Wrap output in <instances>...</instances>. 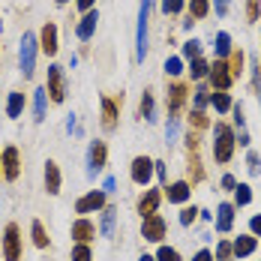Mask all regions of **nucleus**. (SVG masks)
I'll return each instance as SVG.
<instances>
[{
  "mask_svg": "<svg viewBox=\"0 0 261 261\" xmlns=\"http://www.w3.org/2000/svg\"><path fill=\"white\" fill-rule=\"evenodd\" d=\"M36 48H39V36L24 30L21 36V48H18V66H21V75L33 79V69H36Z\"/></svg>",
  "mask_w": 261,
  "mask_h": 261,
  "instance_id": "f257e3e1",
  "label": "nucleus"
},
{
  "mask_svg": "<svg viewBox=\"0 0 261 261\" xmlns=\"http://www.w3.org/2000/svg\"><path fill=\"white\" fill-rule=\"evenodd\" d=\"M147 21H150V0H141L138 30H135V60H144V54H147Z\"/></svg>",
  "mask_w": 261,
  "mask_h": 261,
  "instance_id": "f03ea898",
  "label": "nucleus"
},
{
  "mask_svg": "<svg viewBox=\"0 0 261 261\" xmlns=\"http://www.w3.org/2000/svg\"><path fill=\"white\" fill-rule=\"evenodd\" d=\"M45 93H48V99L57 102V105L66 99V75H63V66H57V63L48 66V84H45Z\"/></svg>",
  "mask_w": 261,
  "mask_h": 261,
  "instance_id": "7ed1b4c3",
  "label": "nucleus"
},
{
  "mask_svg": "<svg viewBox=\"0 0 261 261\" xmlns=\"http://www.w3.org/2000/svg\"><path fill=\"white\" fill-rule=\"evenodd\" d=\"M231 150H234V135L225 123H216V141H213V156L216 162H228L231 159Z\"/></svg>",
  "mask_w": 261,
  "mask_h": 261,
  "instance_id": "20e7f679",
  "label": "nucleus"
},
{
  "mask_svg": "<svg viewBox=\"0 0 261 261\" xmlns=\"http://www.w3.org/2000/svg\"><path fill=\"white\" fill-rule=\"evenodd\" d=\"M0 174L6 180H18V174H21V153H18V147H3V153H0Z\"/></svg>",
  "mask_w": 261,
  "mask_h": 261,
  "instance_id": "39448f33",
  "label": "nucleus"
},
{
  "mask_svg": "<svg viewBox=\"0 0 261 261\" xmlns=\"http://www.w3.org/2000/svg\"><path fill=\"white\" fill-rule=\"evenodd\" d=\"M105 162H108L105 141H90V147H87V177H96L105 168Z\"/></svg>",
  "mask_w": 261,
  "mask_h": 261,
  "instance_id": "423d86ee",
  "label": "nucleus"
},
{
  "mask_svg": "<svg viewBox=\"0 0 261 261\" xmlns=\"http://www.w3.org/2000/svg\"><path fill=\"white\" fill-rule=\"evenodd\" d=\"M3 258L6 261H18L21 258V231H18L15 222H9L6 231H3Z\"/></svg>",
  "mask_w": 261,
  "mask_h": 261,
  "instance_id": "0eeeda50",
  "label": "nucleus"
},
{
  "mask_svg": "<svg viewBox=\"0 0 261 261\" xmlns=\"http://www.w3.org/2000/svg\"><path fill=\"white\" fill-rule=\"evenodd\" d=\"M105 195H108V192H102V189H90L87 195H81L79 201H75V213L87 216V213H96V210H102V207H105Z\"/></svg>",
  "mask_w": 261,
  "mask_h": 261,
  "instance_id": "6e6552de",
  "label": "nucleus"
},
{
  "mask_svg": "<svg viewBox=\"0 0 261 261\" xmlns=\"http://www.w3.org/2000/svg\"><path fill=\"white\" fill-rule=\"evenodd\" d=\"M141 237L150 240V243H159V240L165 237V219H162L159 213L144 216V219H141Z\"/></svg>",
  "mask_w": 261,
  "mask_h": 261,
  "instance_id": "1a4fd4ad",
  "label": "nucleus"
},
{
  "mask_svg": "<svg viewBox=\"0 0 261 261\" xmlns=\"http://www.w3.org/2000/svg\"><path fill=\"white\" fill-rule=\"evenodd\" d=\"M129 177H132V183H138V186H147L150 177H153V159L135 156L132 159V168H129Z\"/></svg>",
  "mask_w": 261,
  "mask_h": 261,
  "instance_id": "9d476101",
  "label": "nucleus"
},
{
  "mask_svg": "<svg viewBox=\"0 0 261 261\" xmlns=\"http://www.w3.org/2000/svg\"><path fill=\"white\" fill-rule=\"evenodd\" d=\"M69 234H72V240H75V243H90V240L96 237V225H93L87 216H79V219L72 222Z\"/></svg>",
  "mask_w": 261,
  "mask_h": 261,
  "instance_id": "9b49d317",
  "label": "nucleus"
},
{
  "mask_svg": "<svg viewBox=\"0 0 261 261\" xmlns=\"http://www.w3.org/2000/svg\"><path fill=\"white\" fill-rule=\"evenodd\" d=\"M39 48L48 54V57L57 54L60 45H57V24H54V21H45V24H42V30H39Z\"/></svg>",
  "mask_w": 261,
  "mask_h": 261,
  "instance_id": "f8f14e48",
  "label": "nucleus"
},
{
  "mask_svg": "<svg viewBox=\"0 0 261 261\" xmlns=\"http://www.w3.org/2000/svg\"><path fill=\"white\" fill-rule=\"evenodd\" d=\"M96 21H99V12H96V9H90V12H84V15H81L79 27H75V36H79L81 42H87V39L96 33Z\"/></svg>",
  "mask_w": 261,
  "mask_h": 261,
  "instance_id": "ddd939ff",
  "label": "nucleus"
},
{
  "mask_svg": "<svg viewBox=\"0 0 261 261\" xmlns=\"http://www.w3.org/2000/svg\"><path fill=\"white\" fill-rule=\"evenodd\" d=\"M99 105H102V129L114 132L117 129V102L111 96H99Z\"/></svg>",
  "mask_w": 261,
  "mask_h": 261,
  "instance_id": "4468645a",
  "label": "nucleus"
},
{
  "mask_svg": "<svg viewBox=\"0 0 261 261\" xmlns=\"http://www.w3.org/2000/svg\"><path fill=\"white\" fill-rule=\"evenodd\" d=\"M159 201H162V192H159V189H147V192L138 198V213H141V219H144V216H153L156 207H159Z\"/></svg>",
  "mask_w": 261,
  "mask_h": 261,
  "instance_id": "2eb2a0df",
  "label": "nucleus"
},
{
  "mask_svg": "<svg viewBox=\"0 0 261 261\" xmlns=\"http://www.w3.org/2000/svg\"><path fill=\"white\" fill-rule=\"evenodd\" d=\"M189 192H192V189H189V183L177 180V183H171V186L165 189V198H168L171 204H183V201L189 198Z\"/></svg>",
  "mask_w": 261,
  "mask_h": 261,
  "instance_id": "dca6fc26",
  "label": "nucleus"
},
{
  "mask_svg": "<svg viewBox=\"0 0 261 261\" xmlns=\"http://www.w3.org/2000/svg\"><path fill=\"white\" fill-rule=\"evenodd\" d=\"M45 189H48V195H57L60 192V168H57L54 159L45 162Z\"/></svg>",
  "mask_w": 261,
  "mask_h": 261,
  "instance_id": "f3484780",
  "label": "nucleus"
},
{
  "mask_svg": "<svg viewBox=\"0 0 261 261\" xmlns=\"http://www.w3.org/2000/svg\"><path fill=\"white\" fill-rule=\"evenodd\" d=\"M210 81H213L219 90H225V87L231 84V69H228L225 63H216V66H210Z\"/></svg>",
  "mask_w": 261,
  "mask_h": 261,
  "instance_id": "a211bd4d",
  "label": "nucleus"
},
{
  "mask_svg": "<svg viewBox=\"0 0 261 261\" xmlns=\"http://www.w3.org/2000/svg\"><path fill=\"white\" fill-rule=\"evenodd\" d=\"M114 222H117V207H102V222H99V234L114 237Z\"/></svg>",
  "mask_w": 261,
  "mask_h": 261,
  "instance_id": "6ab92c4d",
  "label": "nucleus"
},
{
  "mask_svg": "<svg viewBox=\"0 0 261 261\" xmlns=\"http://www.w3.org/2000/svg\"><path fill=\"white\" fill-rule=\"evenodd\" d=\"M45 102H48V93H45V87L33 90V117H36L39 123L45 120Z\"/></svg>",
  "mask_w": 261,
  "mask_h": 261,
  "instance_id": "aec40b11",
  "label": "nucleus"
},
{
  "mask_svg": "<svg viewBox=\"0 0 261 261\" xmlns=\"http://www.w3.org/2000/svg\"><path fill=\"white\" fill-rule=\"evenodd\" d=\"M216 213H219L216 216V231H228L231 228V219H234V207L231 204H219Z\"/></svg>",
  "mask_w": 261,
  "mask_h": 261,
  "instance_id": "412c9836",
  "label": "nucleus"
},
{
  "mask_svg": "<svg viewBox=\"0 0 261 261\" xmlns=\"http://www.w3.org/2000/svg\"><path fill=\"white\" fill-rule=\"evenodd\" d=\"M21 111H24V93L12 90L9 99H6V114H9V117H21Z\"/></svg>",
  "mask_w": 261,
  "mask_h": 261,
  "instance_id": "4be33fe9",
  "label": "nucleus"
},
{
  "mask_svg": "<svg viewBox=\"0 0 261 261\" xmlns=\"http://www.w3.org/2000/svg\"><path fill=\"white\" fill-rule=\"evenodd\" d=\"M30 234H33V246H36V249H45V246H48V234H45V225H42L39 219H33V225H30Z\"/></svg>",
  "mask_w": 261,
  "mask_h": 261,
  "instance_id": "5701e85b",
  "label": "nucleus"
},
{
  "mask_svg": "<svg viewBox=\"0 0 261 261\" xmlns=\"http://www.w3.org/2000/svg\"><path fill=\"white\" fill-rule=\"evenodd\" d=\"M168 93H171L168 108H171V114H174V111L183 105V99H186V87H183V84H171V87H168Z\"/></svg>",
  "mask_w": 261,
  "mask_h": 261,
  "instance_id": "b1692460",
  "label": "nucleus"
},
{
  "mask_svg": "<svg viewBox=\"0 0 261 261\" xmlns=\"http://www.w3.org/2000/svg\"><path fill=\"white\" fill-rule=\"evenodd\" d=\"M231 252H234V255H249V252H255V237H237L234 246H231Z\"/></svg>",
  "mask_w": 261,
  "mask_h": 261,
  "instance_id": "393cba45",
  "label": "nucleus"
},
{
  "mask_svg": "<svg viewBox=\"0 0 261 261\" xmlns=\"http://www.w3.org/2000/svg\"><path fill=\"white\" fill-rule=\"evenodd\" d=\"M138 114H141L144 120H153V93H150V90H144L141 105H138Z\"/></svg>",
  "mask_w": 261,
  "mask_h": 261,
  "instance_id": "a878e982",
  "label": "nucleus"
},
{
  "mask_svg": "<svg viewBox=\"0 0 261 261\" xmlns=\"http://www.w3.org/2000/svg\"><path fill=\"white\" fill-rule=\"evenodd\" d=\"M69 261H93L90 243H75V246H72V255H69Z\"/></svg>",
  "mask_w": 261,
  "mask_h": 261,
  "instance_id": "bb28decb",
  "label": "nucleus"
},
{
  "mask_svg": "<svg viewBox=\"0 0 261 261\" xmlns=\"http://www.w3.org/2000/svg\"><path fill=\"white\" fill-rule=\"evenodd\" d=\"M207 72H210V66L201 60V57H195V60H192V69H189V75H192V79H204Z\"/></svg>",
  "mask_w": 261,
  "mask_h": 261,
  "instance_id": "cd10ccee",
  "label": "nucleus"
},
{
  "mask_svg": "<svg viewBox=\"0 0 261 261\" xmlns=\"http://www.w3.org/2000/svg\"><path fill=\"white\" fill-rule=\"evenodd\" d=\"M228 51H231V36H228V33H219V36H216V54L225 57Z\"/></svg>",
  "mask_w": 261,
  "mask_h": 261,
  "instance_id": "c85d7f7f",
  "label": "nucleus"
},
{
  "mask_svg": "<svg viewBox=\"0 0 261 261\" xmlns=\"http://www.w3.org/2000/svg\"><path fill=\"white\" fill-rule=\"evenodd\" d=\"M234 201H237V204H249V201H252V192H249V186H246V183L234 186Z\"/></svg>",
  "mask_w": 261,
  "mask_h": 261,
  "instance_id": "c756f323",
  "label": "nucleus"
},
{
  "mask_svg": "<svg viewBox=\"0 0 261 261\" xmlns=\"http://www.w3.org/2000/svg\"><path fill=\"white\" fill-rule=\"evenodd\" d=\"M156 261H180V252H177V249H171V246H159Z\"/></svg>",
  "mask_w": 261,
  "mask_h": 261,
  "instance_id": "7c9ffc66",
  "label": "nucleus"
},
{
  "mask_svg": "<svg viewBox=\"0 0 261 261\" xmlns=\"http://www.w3.org/2000/svg\"><path fill=\"white\" fill-rule=\"evenodd\" d=\"M198 54H201V42H198V39H189V42L183 45V57H189V60H195Z\"/></svg>",
  "mask_w": 261,
  "mask_h": 261,
  "instance_id": "2f4dec72",
  "label": "nucleus"
},
{
  "mask_svg": "<svg viewBox=\"0 0 261 261\" xmlns=\"http://www.w3.org/2000/svg\"><path fill=\"white\" fill-rule=\"evenodd\" d=\"M210 102L216 105V111H228V108H231V99H228V93H213V96H210Z\"/></svg>",
  "mask_w": 261,
  "mask_h": 261,
  "instance_id": "473e14b6",
  "label": "nucleus"
},
{
  "mask_svg": "<svg viewBox=\"0 0 261 261\" xmlns=\"http://www.w3.org/2000/svg\"><path fill=\"white\" fill-rule=\"evenodd\" d=\"M189 9H192V15H195V18H204V15H207V0H189Z\"/></svg>",
  "mask_w": 261,
  "mask_h": 261,
  "instance_id": "72a5a7b5",
  "label": "nucleus"
},
{
  "mask_svg": "<svg viewBox=\"0 0 261 261\" xmlns=\"http://www.w3.org/2000/svg\"><path fill=\"white\" fill-rule=\"evenodd\" d=\"M165 72H168V75H180L183 72V60L180 57H168V60H165Z\"/></svg>",
  "mask_w": 261,
  "mask_h": 261,
  "instance_id": "f704fd0d",
  "label": "nucleus"
},
{
  "mask_svg": "<svg viewBox=\"0 0 261 261\" xmlns=\"http://www.w3.org/2000/svg\"><path fill=\"white\" fill-rule=\"evenodd\" d=\"M183 9V0H162V12L165 15H177Z\"/></svg>",
  "mask_w": 261,
  "mask_h": 261,
  "instance_id": "c9c22d12",
  "label": "nucleus"
},
{
  "mask_svg": "<svg viewBox=\"0 0 261 261\" xmlns=\"http://www.w3.org/2000/svg\"><path fill=\"white\" fill-rule=\"evenodd\" d=\"M174 135H177V117L171 114V117H168V126H165V138L174 141Z\"/></svg>",
  "mask_w": 261,
  "mask_h": 261,
  "instance_id": "e433bc0d",
  "label": "nucleus"
},
{
  "mask_svg": "<svg viewBox=\"0 0 261 261\" xmlns=\"http://www.w3.org/2000/svg\"><path fill=\"white\" fill-rule=\"evenodd\" d=\"M195 216H198V210H195V207H183V213H180V222H183V225H189V222H192Z\"/></svg>",
  "mask_w": 261,
  "mask_h": 261,
  "instance_id": "4c0bfd02",
  "label": "nucleus"
},
{
  "mask_svg": "<svg viewBox=\"0 0 261 261\" xmlns=\"http://www.w3.org/2000/svg\"><path fill=\"white\" fill-rule=\"evenodd\" d=\"M216 255H219V258L225 261L228 255H231V246H228V243H219V246H216Z\"/></svg>",
  "mask_w": 261,
  "mask_h": 261,
  "instance_id": "58836bf2",
  "label": "nucleus"
},
{
  "mask_svg": "<svg viewBox=\"0 0 261 261\" xmlns=\"http://www.w3.org/2000/svg\"><path fill=\"white\" fill-rule=\"evenodd\" d=\"M93 3H96V0H75V6H79L81 12H90V9H93Z\"/></svg>",
  "mask_w": 261,
  "mask_h": 261,
  "instance_id": "ea45409f",
  "label": "nucleus"
},
{
  "mask_svg": "<svg viewBox=\"0 0 261 261\" xmlns=\"http://www.w3.org/2000/svg\"><path fill=\"white\" fill-rule=\"evenodd\" d=\"M207 105V93H195V111H201Z\"/></svg>",
  "mask_w": 261,
  "mask_h": 261,
  "instance_id": "a19ab883",
  "label": "nucleus"
},
{
  "mask_svg": "<svg viewBox=\"0 0 261 261\" xmlns=\"http://www.w3.org/2000/svg\"><path fill=\"white\" fill-rule=\"evenodd\" d=\"M258 18V0H249V21Z\"/></svg>",
  "mask_w": 261,
  "mask_h": 261,
  "instance_id": "79ce46f5",
  "label": "nucleus"
},
{
  "mask_svg": "<svg viewBox=\"0 0 261 261\" xmlns=\"http://www.w3.org/2000/svg\"><path fill=\"white\" fill-rule=\"evenodd\" d=\"M153 171L159 174V180H165V165H162L159 159H153Z\"/></svg>",
  "mask_w": 261,
  "mask_h": 261,
  "instance_id": "37998d69",
  "label": "nucleus"
},
{
  "mask_svg": "<svg viewBox=\"0 0 261 261\" xmlns=\"http://www.w3.org/2000/svg\"><path fill=\"white\" fill-rule=\"evenodd\" d=\"M228 12V0H216V15H225Z\"/></svg>",
  "mask_w": 261,
  "mask_h": 261,
  "instance_id": "c03bdc74",
  "label": "nucleus"
},
{
  "mask_svg": "<svg viewBox=\"0 0 261 261\" xmlns=\"http://www.w3.org/2000/svg\"><path fill=\"white\" fill-rule=\"evenodd\" d=\"M249 228H252V234H261V216H252V222H249Z\"/></svg>",
  "mask_w": 261,
  "mask_h": 261,
  "instance_id": "a18cd8bd",
  "label": "nucleus"
},
{
  "mask_svg": "<svg viewBox=\"0 0 261 261\" xmlns=\"http://www.w3.org/2000/svg\"><path fill=\"white\" fill-rule=\"evenodd\" d=\"M192 261H213V255H210L207 249H201V252H195V258Z\"/></svg>",
  "mask_w": 261,
  "mask_h": 261,
  "instance_id": "49530a36",
  "label": "nucleus"
},
{
  "mask_svg": "<svg viewBox=\"0 0 261 261\" xmlns=\"http://www.w3.org/2000/svg\"><path fill=\"white\" fill-rule=\"evenodd\" d=\"M249 171H252V174H258V156H255V153L249 156Z\"/></svg>",
  "mask_w": 261,
  "mask_h": 261,
  "instance_id": "de8ad7c7",
  "label": "nucleus"
},
{
  "mask_svg": "<svg viewBox=\"0 0 261 261\" xmlns=\"http://www.w3.org/2000/svg\"><path fill=\"white\" fill-rule=\"evenodd\" d=\"M222 186H225V189H234L237 183H234V177H231V174H225V177H222Z\"/></svg>",
  "mask_w": 261,
  "mask_h": 261,
  "instance_id": "09e8293b",
  "label": "nucleus"
},
{
  "mask_svg": "<svg viewBox=\"0 0 261 261\" xmlns=\"http://www.w3.org/2000/svg\"><path fill=\"white\" fill-rule=\"evenodd\" d=\"M114 186H117V183H114V177H105V186H102V192H114Z\"/></svg>",
  "mask_w": 261,
  "mask_h": 261,
  "instance_id": "8fccbe9b",
  "label": "nucleus"
},
{
  "mask_svg": "<svg viewBox=\"0 0 261 261\" xmlns=\"http://www.w3.org/2000/svg\"><path fill=\"white\" fill-rule=\"evenodd\" d=\"M138 261H156V258H153V255H141Z\"/></svg>",
  "mask_w": 261,
  "mask_h": 261,
  "instance_id": "3c124183",
  "label": "nucleus"
},
{
  "mask_svg": "<svg viewBox=\"0 0 261 261\" xmlns=\"http://www.w3.org/2000/svg\"><path fill=\"white\" fill-rule=\"evenodd\" d=\"M54 3H57V6H63V3H69V0H54Z\"/></svg>",
  "mask_w": 261,
  "mask_h": 261,
  "instance_id": "603ef678",
  "label": "nucleus"
},
{
  "mask_svg": "<svg viewBox=\"0 0 261 261\" xmlns=\"http://www.w3.org/2000/svg\"><path fill=\"white\" fill-rule=\"evenodd\" d=\"M0 177H3V174H0Z\"/></svg>",
  "mask_w": 261,
  "mask_h": 261,
  "instance_id": "864d4df0",
  "label": "nucleus"
}]
</instances>
